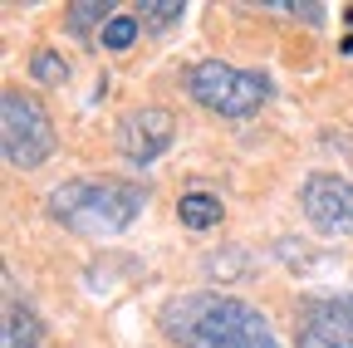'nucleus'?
Instances as JSON below:
<instances>
[{
	"label": "nucleus",
	"mask_w": 353,
	"mask_h": 348,
	"mask_svg": "<svg viewBox=\"0 0 353 348\" xmlns=\"http://www.w3.org/2000/svg\"><path fill=\"white\" fill-rule=\"evenodd\" d=\"M182 10H187L182 0H148V6L138 10V20H143L148 30H167L172 20H182Z\"/></svg>",
	"instance_id": "nucleus-13"
},
{
	"label": "nucleus",
	"mask_w": 353,
	"mask_h": 348,
	"mask_svg": "<svg viewBox=\"0 0 353 348\" xmlns=\"http://www.w3.org/2000/svg\"><path fill=\"white\" fill-rule=\"evenodd\" d=\"M176 216H182L187 231H211V226H221V216H226V201L216 192H187L176 201Z\"/></svg>",
	"instance_id": "nucleus-10"
},
{
	"label": "nucleus",
	"mask_w": 353,
	"mask_h": 348,
	"mask_svg": "<svg viewBox=\"0 0 353 348\" xmlns=\"http://www.w3.org/2000/svg\"><path fill=\"white\" fill-rule=\"evenodd\" d=\"M172 138H176V118H172L167 108H132V113L123 118V127H118L123 157L138 162V167L157 162V157L172 147Z\"/></svg>",
	"instance_id": "nucleus-7"
},
{
	"label": "nucleus",
	"mask_w": 353,
	"mask_h": 348,
	"mask_svg": "<svg viewBox=\"0 0 353 348\" xmlns=\"http://www.w3.org/2000/svg\"><path fill=\"white\" fill-rule=\"evenodd\" d=\"M138 25H143L138 15H123V10H118V15H113V20L103 25V34H99V45H103V50H128L132 39H138Z\"/></svg>",
	"instance_id": "nucleus-12"
},
{
	"label": "nucleus",
	"mask_w": 353,
	"mask_h": 348,
	"mask_svg": "<svg viewBox=\"0 0 353 348\" xmlns=\"http://www.w3.org/2000/svg\"><path fill=\"white\" fill-rule=\"evenodd\" d=\"M30 79H34V83H69V59H64L59 50H34Z\"/></svg>",
	"instance_id": "nucleus-11"
},
{
	"label": "nucleus",
	"mask_w": 353,
	"mask_h": 348,
	"mask_svg": "<svg viewBox=\"0 0 353 348\" xmlns=\"http://www.w3.org/2000/svg\"><path fill=\"white\" fill-rule=\"evenodd\" d=\"M187 94L206 108V113H221V118H250V113H260L265 103H270V79L265 74H255V69H236V64H226V59H196L192 69H187Z\"/></svg>",
	"instance_id": "nucleus-3"
},
{
	"label": "nucleus",
	"mask_w": 353,
	"mask_h": 348,
	"mask_svg": "<svg viewBox=\"0 0 353 348\" xmlns=\"http://www.w3.org/2000/svg\"><path fill=\"white\" fill-rule=\"evenodd\" d=\"M143 187L123 177H69L50 192L44 211L74 236H118L138 221L143 211Z\"/></svg>",
	"instance_id": "nucleus-2"
},
{
	"label": "nucleus",
	"mask_w": 353,
	"mask_h": 348,
	"mask_svg": "<svg viewBox=\"0 0 353 348\" xmlns=\"http://www.w3.org/2000/svg\"><path fill=\"white\" fill-rule=\"evenodd\" d=\"M299 348H353V294L343 299H309L294 319Z\"/></svg>",
	"instance_id": "nucleus-6"
},
{
	"label": "nucleus",
	"mask_w": 353,
	"mask_h": 348,
	"mask_svg": "<svg viewBox=\"0 0 353 348\" xmlns=\"http://www.w3.org/2000/svg\"><path fill=\"white\" fill-rule=\"evenodd\" d=\"M0 348H39V314L10 289L6 299V324H0Z\"/></svg>",
	"instance_id": "nucleus-8"
},
{
	"label": "nucleus",
	"mask_w": 353,
	"mask_h": 348,
	"mask_svg": "<svg viewBox=\"0 0 353 348\" xmlns=\"http://www.w3.org/2000/svg\"><path fill=\"white\" fill-rule=\"evenodd\" d=\"M299 211L319 236H353V182L339 172H309L299 187Z\"/></svg>",
	"instance_id": "nucleus-5"
},
{
	"label": "nucleus",
	"mask_w": 353,
	"mask_h": 348,
	"mask_svg": "<svg viewBox=\"0 0 353 348\" xmlns=\"http://www.w3.org/2000/svg\"><path fill=\"white\" fill-rule=\"evenodd\" d=\"M113 15H118V10L108 6V0H79V6L64 10V30H69L74 39H94V45H99V34H103V25H108Z\"/></svg>",
	"instance_id": "nucleus-9"
},
{
	"label": "nucleus",
	"mask_w": 353,
	"mask_h": 348,
	"mask_svg": "<svg viewBox=\"0 0 353 348\" xmlns=\"http://www.w3.org/2000/svg\"><path fill=\"white\" fill-rule=\"evenodd\" d=\"M162 334L176 348H280L270 319L241 294H221V289H192V294H172L157 314Z\"/></svg>",
	"instance_id": "nucleus-1"
},
{
	"label": "nucleus",
	"mask_w": 353,
	"mask_h": 348,
	"mask_svg": "<svg viewBox=\"0 0 353 348\" xmlns=\"http://www.w3.org/2000/svg\"><path fill=\"white\" fill-rule=\"evenodd\" d=\"M59 138H54V123L44 113V103L25 89H10L0 94V152L15 172H34L54 157Z\"/></svg>",
	"instance_id": "nucleus-4"
}]
</instances>
